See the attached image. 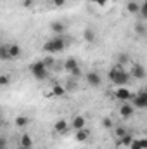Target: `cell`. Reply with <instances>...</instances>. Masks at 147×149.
<instances>
[{
    "label": "cell",
    "mask_w": 147,
    "mask_h": 149,
    "mask_svg": "<svg viewBox=\"0 0 147 149\" xmlns=\"http://www.w3.org/2000/svg\"><path fill=\"white\" fill-rule=\"evenodd\" d=\"M95 5H99V7H106V3L109 2V0H92Z\"/></svg>",
    "instance_id": "cell-33"
},
{
    "label": "cell",
    "mask_w": 147,
    "mask_h": 149,
    "mask_svg": "<svg viewBox=\"0 0 147 149\" xmlns=\"http://www.w3.org/2000/svg\"><path fill=\"white\" fill-rule=\"evenodd\" d=\"M50 30H52V33H55V35H64L66 30H68V26H66L62 21H54V23H50Z\"/></svg>",
    "instance_id": "cell-12"
},
{
    "label": "cell",
    "mask_w": 147,
    "mask_h": 149,
    "mask_svg": "<svg viewBox=\"0 0 147 149\" xmlns=\"http://www.w3.org/2000/svg\"><path fill=\"white\" fill-rule=\"evenodd\" d=\"M69 74H71L73 78H80V76H81V68H80V66H78V68H74Z\"/></svg>",
    "instance_id": "cell-29"
},
{
    "label": "cell",
    "mask_w": 147,
    "mask_h": 149,
    "mask_svg": "<svg viewBox=\"0 0 147 149\" xmlns=\"http://www.w3.org/2000/svg\"><path fill=\"white\" fill-rule=\"evenodd\" d=\"M102 127H104V128H107V130L112 128V120H111L109 116H106V118L102 120Z\"/></svg>",
    "instance_id": "cell-26"
},
{
    "label": "cell",
    "mask_w": 147,
    "mask_h": 149,
    "mask_svg": "<svg viewBox=\"0 0 147 149\" xmlns=\"http://www.w3.org/2000/svg\"><path fill=\"white\" fill-rule=\"evenodd\" d=\"M30 71L33 74V78L38 80V81H43V80L49 78V70L45 68V64H43L42 59H40V61H35V63L30 66Z\"/></svg>",
    "instance_id": "cell-3"
},
{
    "label": "cell",
    "mask_w": 147,
    "mask_h": 149,
    "mask_svg": "<svg viewBox=\"0 0 147 149\" xmlns=\"http://www.w3.org/2000/svg\"><path fill=\"white\" fill-rule=\"evenodd\" d=\"M107 76H109L111 83H112V85H116V87H126V85L130 83V78H132L130 73H128V71H125V70H123V66H119V64H118V66H114V68L109 71Z\"/></svg>",
    "instance_id": "cell-1"
},
{
    "label": "cell",
    "mask_w": 147,
    "mask_h": 149,
    "mask_svg": "<svg viewBox=\"0 0 147 149\" xmlns=\"http://www.w3.org/2000/svg\"><path fill=\"white\" fill-rule=\"evenodd\" d=\"M114 134H116V137L119 139V137H123V135H125V134H128V132H126V128H125V127H118V128L114 130Z\"/></svg>",
    "instance_id": "cell-25"
},
{
    "label": "cell",
    "mask_w": 147,
    "mask_h": 149,
    "mask_svg": "<svg viewBox=\"0 0 147 149\" xmlns=\"http://www.w3.org/2000/svg\"><path fill=\"white\" fill-rule=\"evenodd\" d=\"M42 61H43V64H45V68H47V70L54 66V57H52V56H47V57H45V59H42Z\"/></svg>",
    "instance_id": "cell-23"
},
{
    "label": "cell",
    "mask_w": 147,
    "mask_h": 149,
    "mask_svg": "<svg viewBox=\"0 0 147 149\" xmlns=\"http://www.w3.org/2000/svg\"><path fill=\"white\" fill-rule=\"evenodd\" d=\"M139 144H140V148L142 149H147V139H144V137L139 139Z\"/></svg>",
    "instance_id": "cell-34"
},
{
    "label": "cell",
    "mask_w": 147,
    "mask_h": 149,
    "mask_svg": "<svg viewBox=\"0 0 147 149\" xmlns=\"http://www.w3.org/2000/svg\"><path fill=\"white\" fill-rule=\"evenodd\" d=\"M130 149H142V148H140V144H139V139H133V141H132Z\"/></svg>",
    "instance_id": "cell-31"
},
{
    "label": "cell",
    "mask_w": 147,
    "mask_h": 149,
    "mask_svg": "<svg viewBox=\"0 0 147 149\" xmlns=\"http://www.w3.org/2000/svg\"><path fill=\"white\" fill-rule=\"evenodd\" d=\"M52 5H55V7H64V5H66V0H52Z\"/></svg>",
    "instance_id": "cell-30"
},
{
    "label": "cell",
    "mask_w": 147,
    "mask_h": 149,
    "mask_svg": "<svg viewBox=\"0 0 147 149\" xmlns=\"http://www.w3.org/2000/svg\"><path fill=\"white\" fill-rule=\"evenodd\" d=\"M83 38H85L88 43H92V42L95 40V31H94L92 28H87V30L83 31Z\"/></svg>",
    "instance_id": "cell-20"
},
{
    "label": "cell",
    "mask_w": 147,
    "mask_h": 149,
    "mask_svg": "<svg viewBox=\"0 0 147 149\" xmlns=\"http://www.w3.org/2000/svg\"><path fill=\"white\" fill-rule=\"evenodd\" d=\"M28 123H30V118H28V116H23V114L16 116V120H14V125H16L17 128H26Z\"/></svg>",
    "instance_id": "cell-17"
},
{
    "label": "cell",
    "mask_w": 147,
    "mask_h": 149,
    "mask_svg": "<svg viewBox=\"0 0 147 149\" xmlns=\"http://www.w3.org/2000/svg\"><path fill=\"white\" fill-rule=\"evenodd\" d=\"M130 101H133V108L135 109H146L147 108V92L146 90H140L139 94H135V95H132V99Z\"/></svg>",
    "instance_id": "cell-4"
},
{
    "label": "cell",
    "mask_w": 147,
    "mask_h": 149,
    "mask_svg": "<svg viewBox=\"0 0 147 149\" xmlns=\"http://www.w3.org/2000/svg\"><path fill=\"white\" fill-rule=\"evenodd\" d=\"M66 45H68V42H66L64 35H55L54 38H50V40H47V42L43 43V50L52 56V54L62 52V50L66 49Z\"/></svg>",
    "instance_id": "cell-2"
},
{
    "label": "cell",
    "mask_w": 147,
    "mask_h": 149,
    "mask_svg": "<svg viewBox=\"0 0 147 149\" xmlns=\"http://www.w3.org/2000/svg\"><path fill=\"white\" fill-rule=\"evenodd\" d=\"M21 5H23L24 9H30V7H33V5H35V0H23V2H21Z\"/></svg>",
    "instance_id": "cell-28"
},
{
    "label": "cell",
    "mask_w": 147,
    "mask_h": 149,
    "mask_svg": "<svg viewBox=\"0 0 147 149\" xmlns=\"http://www.w3.org/2000/svg\"><path fill=\"white\" fill-rule=\"evenodd\" d=\"M132 141H133V137H132L130 134H125L123 137H119V139H118V146H130V144H132Z\"/></svg>",
    "instance_id": "cell-19"
},
{
    "label": "cell",
    "mask_w": 147,
    "mask_h": 149,
    "mask_svg": "<svg viewBox=\"0 0 147 149\" xmlns=\"http://www.w3.org/2000/svg\"><path fill=\"white\" fill-rule=\"evenodd\" d=\"M132 92L128 90V88H125V87H118L116 88V92H114V97L118 99V101H121V102H126V101H130L132 99Z\"/></svg>",
    "instance_id": "cell-6"
},
{
    "label": "cell",
    "mask_w": 147,
    "mask_h": 149,
    "mask_svg": "<svg viewBox=\"0 0 147 149\" xmlns=\"http://www.w3.org/2000/svg\"><path fill=\"white\" fill-rule=\"evenodd\" d=\"M126 10H128V14L135 16V14H139V10H140V3H139L137 0H130V2L126 3Z\"/></svg>",
    "instance_id": "cell-16"
},
{
    "label": "cell",
    "mask_w": 147,
    "mask_h": 149,
    "mask_svg": "<svg viewBox=\"0 0 147 149\" xmlns=\"http://www.w3.org/2000/svg\"><path fill=\"white\" fill-rule=\"evenodd\" d=\"M135 30H137V33H139V35H146V28H144V24H137V28H135Z\"/></svg>",
    "instance_id": "cell-32"
},
{
    "label": "cell",
    "mask_w": 147,
    "mask_h": 149,
    "mask_svg": "<svg viewBox=\"0 0 147 149\" xmlns=\"http://www.w3.org/2000/svg\"><path fill=\"white\" fill-rule=\"evenodd\" d=\"M130 76L137 78V80H144L146 78V68L139 63H133L132 64V70H130Z\"/></svg>",
    "instance_id": "cell-5"
},
{
    "label": "cell",
    "mask_w": 147,
    "mask_h": 149,
    "mask_svg": "<svg viewBox=\"0 0 147 149\" xmlns=\"http://www.w3.org/2000/svg\"><path fill=\"white\" fill-rule=\"evenodd\" d=\"M0 120H2V111H0Z\"/></svg>",
    "instance_id": "cell-37"
},
{
    "label": "cell",
    "mask_w": 147,
    "mask_h": 149,
    "mask_svg": "<svg viewBox=\"0 0 147 149\" xmlns=\"http://www.w3.org/2000/svg\"><path fill=\"white\" fill-rule=\"evenodd\" d=\"M126 63H128V56H126V54H119V56H118V64L123 66V64H126Z\"/></svg>",
    "instance_id": "cell-24"
},
{
    "label": "cell",
    "mask_w": 147,
    "mask_h": 149,
    "mask_svg": "<svg viewBox=\"0 0 147 149\" xmlns=\"http://www.w3.org/2000/svg\"><path fill=\"white\" fill-rule=\"evenodd\" d=\"M47 95H49V97H64V95H66V87L55 83V85L50 88V92H49Z\"/></svg>",
    "instance_id": "cell-10"
},
{
    "label": "cell",
    "mask_w": 147,
    "mask_h": 149,
    "mask_svg": "<svg viewBox=\"0 0 147 149\" xmlns=\"http://www.w3.org/2000/svg\"><path fill=\"white\" fill-rule=\"evenodd\" d=\"M9 83H10V76L2 73L0 74V87H9Z\"/></svg>",
    "instance_id": "cell-22"
},
{
    "label": "cell",
    "mask_w": 147,
    "mask_h": 149,
    "mask_svg": "<svg viewBox=\"0 0 147 149\" xmlns=\"http://www.w3.org/2000/svg\"><path fill=\"white\" fill-rule=\"evenodd\" d=\"M139 14H140L142 17H147V3L146 2L140 3V10H139Z\"/></svg>",
    "instance_id": "cell-27"
},
{
    "label": "cell",
    "mask_w": 147,
    "mask_h": 149,
    "mask_svg": "<svg viewBox=\"0 0 147 149\" xmlns=\"http://www.w3.org/2000/svg\"><path fill=\"white\" fill-rule=\"evenodd\" d=\"M7 50H9V57H10V59H17V57L21 56V47H19L17 43L7 45Z\"/></svg>",
    "instance_id": "cell-14"
},
{
    "label": "cell",
    "mask_w": 147,
    "mask_h": 149,
    "mask_svg": "<svg viewBox=\"0 0 147 149\" xmlns=\"http://www.w3.org/2000/svg\"><path fill=\"white\" fill-rule=\"evenodd\" d=\"M19 149H24V148H19Z\"/></svg>",
    "instance_id": "cell-38"
},
{
    "label": "cell",
    "mask_w": 147,
    "mask_h": 149,
    "mask_svg": "<svg viewBox=\"0 0 147 149\" xmlns=\"http://www.w3.org/2000/svg\"><path fill=\"white\" fill-rule=\"evenodd\" d=\"M54 130H55V134L64 135V134L69 132V123H68L66 120H57V121L54 123Z\"/></svg>",
    "instance_id": "cell-7"
},
{
    "label": "cell",
    "mask_w": 147,
    "mask_h": 149,
    "mask_svg": "<svg viewBox=\"0 0 147 149\" xmlns=\"http://www.w3.org/2000/svg\"><path fill=\"white\" fill-rule=\"evenodd\" d=\"M87 83L90 87H99L102 83V78L97 71H90V73H87Z\"/></svg>",
    "instance_id": "cell-8"
},
{
    "label": "cell",
    "mask_w": 147,
    "mask_h": 149,
    "mask_svg": "<svg viewBox=\"0 0 147 149\" xmlns=\"http://www.w3.org/2000/svg\"><path fill=\"white\" fill-rule=\"evenodd\" d=\"M19 144H21V148H24V149H31L33 148V139H31V135L23 134L21 139H19Z\"/></svg>",
    "instance_id": "cell-15"
},
{
    "label": "cell",
    "mask_w": 147,
    "mask_h": 149,
    "mask_svg": "<svg viewBox=\"0 0 147 149\" xmlns=\"http://www.w3.org/2000/svg\"><path fill=\"white\" fill-rule=\"evenodd\" d=\"M0 130H2V120H0Z\"/></svg>",
    "instance_id": "cell-36"
},
{
    "label": "cell",
    "mask_w": 147,
    "mask_h": 149,
    "mask_svg": "<svg viewBox=\"0 0 147 149\" xmlns=\"http://www.w3.org/2000/svg\"><path fill=\"white\" fill-rule=\"evenodd\" d=\"M62 68H64V71L71 73L74 68H78V61H76L74 57H68V59L64 61V66H62Z\"/></svg>",
    "instance_id": "cell-18"
},
{
    "label": "cell",
    "mask_w": 147,
    "mask_h": 149,
    "mask_svg": "<svg viewBox=\"0 0 147 149\" xmlns=\"http://www.w3.org/2000/svg\"><path fill=\"white\" fill-rule=\"evenodd\" d=\"M3 149H5V148H3Z\"/></svg>",
    "instance_id": "cell-39"
},
{
    "label": "cell",
    "mask_w": 147,
    "mask_h": 149,
    "mask_svg": "<svg viewBox=\"0 0 147 149\" xmlns=\"http://www.w3.org/2000/svg\"><path fill=\"white\" fill-rule=\"evenodd\" d=\"M0 61H10V57H9V50H7V45H0Z\"/></svg>",
    "instance_id": "cell-21"
},
{
    "label": "cell",
    "mask_w": 147,
    "mask_h": 149,
    "mask_svg": "<svg viewBox=\"0 0 147 149\" xmlns=\"http://www.w3.org/2000/svg\"><path fill=\"white\" fill-rule=\"evenodd\" d=\"M88 139H90V130H88L87 127L74 132V141H76V142H85V141H88Z\"/></svg>",
    "instance_id": "cell-13"
},
{
    "label": "cell",
    "mask_w": 147,
    "mask_h": 149,
    "mask_svg": "<svg viewBox=\"0 0 147 149\" xmlns=\"http://www.w3.org/2000/svg\"><path fill=\"white\" fill-rule=\"evenodd\" d=\"M3 148H5V139L0 137V149H3Z\"/></svg>",
    "instance_id": "cell-35"
},
{
    "label": "cell",
    "mask_w": 147,
    "mask_h": 149,
    "mask_svg": "<svg viewBox=\"0 0 147 149\" xmlns=\"http://www.w3.org/2000/svg\"><path fill=\"white\" fill-rule=\"evenodd\" d=\"M85 123H87V120H85V116H81V114H76L73 118V121H71V125H69V128L71 130H80V128H85Z\"/></svg>",
    "instance_id": "cell-11"
},
{
    "label": "cell",
    "mask_w": 147,
    "mask_h": 149,
    "mask_svg": "<svg viewBox=\"0 0 147 149\" xmlns=\"http://www.w3.org/2000/svg\"><path fill=\"white\" fill-rule=\"evenodd\" d=\"M133 113H135V108L130 104V102H123L121 104V108H119V116L121 118H130V116H133Z\"/></svg>",
    "instance_id": "cell-9"
}]
</instances>
